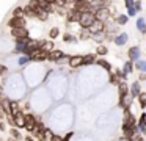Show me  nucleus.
Masks as SVG:
<instances>
[{"label": "nucleus", "mask_w": 146, "mask_h": 141, "mask_svg": "<svg viewBox=\"0 0 146 141\" xmlns=\"http://www.w3.org/2000/svg\"><path fill=\"white\" fill-rule=\"evenodd\" d=\"M94 13L93 11H85V13H80V19H79V24L82 25V28H88L91 25V22L94 21Z\"/></svg>", "instance_id": "nucleus-1"}, {"label": "nucleus", "mask_w": 146, "mask_h": 141, "mask_svg": "<svg viewBox=\"0 0 146 141\" xmlns=\"http://www.w3.org/2000/svg\"><path fill=\"white\" fill-rule=\"evenodd\" d=\"M94 17L99 19V21H102V22H107V19L111 17L110 8H108V6H101V8H98L94 11Z\"/></svg>", "instance_id": "nucleus-2"}, {"label": "nucleus", "mask_w": 146, "mask_h": 141, "mask_svg": "<svg viewBox=\"0 0 146 141\" xmlns=\"http://www.w3.org/2000/svg\"><path fill=\"white\" fill-rule=\"evenodd\" d=\"M25 25H27L25 16H13L8 21V27L10 28H19V27H25Z\"/></svg>", "instance_id": "nucleus-3"}, {"label": "nucleus", "mask_w": 146, "mask_h": 141, "mask_svg": "<svg viewBox=\"0 0 146 141\" xmlns=\"http://www.w3.org/2000/svg\"><path fill=\"white\" fill-rule=\"evenodd\" d=\"M76 11L79 13H85V11H91V5H90V0H76L72 6Z\"/></svg>", "instance_id": "nucleus-4"}, {"label": "nucleus", "mask_w": 146, "mask_h": 141, "mask_svg": "<svg viewBox=\"0 0 146 141\" xmlns=\"http://www.w3.org/2000/svg\"><path fill=\"white\" fill-rule=\"evenodd\" d=\"M90 33H101V31H105V22L99 21V19H94V21L91 22V25L88 27Z\"/></svg>", "instance_id": "nucleus-5"}, {"label": "nucleus", "mask_w": 146, "mask_h": 141, "mask_svg": "<svg viewBox=\"0 0 146 141\" xmlns=\"http://www.w3.org/2000/svg\"><path fill=\"white\" fill-rule=\"evenodd\" d=\"M24 119H25V121H24V128H27L29 132H32L33 128L36 127V124L39 122L33 115H24Z\"/></svg>", "instance_id": "nucleus-6"}, {"label": "nucleus", "mask_w": 146, "mask_h": 141, "mask_svg": "<svg viewBox=\"0 0 146 141\" xmlns=\"http://www.w3.org/2000/svg\"><path fill=\"white\" fill-rule=\"evenodd\" d=\"M11 34L16 39H24V38H29V30L25 27H19V28H11Z\"/></svg>", "instance_id": "nucleus-7"}, {"label": "nucleus", "mask_w": 146, "mask_h": 141, "mask_svg": "<svg viewBox=\"0 0 146 141\" xmlns=\"http://www.w3.org/2000/svg\"><path fill=\"white\" fill-rule=\"evenodd\" d=\"M64 56V53L61 52V50H55V49H52L50 52L47 53V60H50V61H55V63H58L61 58Z\"/></svg>", "instance_id": "nucleus-8"}, {"label": "nucleus", "mask_w": 146, "mask_h": 141, "mask_svg": "<svg viewBox=\"0 0 146 141\" xmlns=\"http://www.w3.org/2000/svg\"><path fill=\"white\" fill-rule=\"evenodd\" d=\"M82 60H83L82 55H74V56H71V58L68 60V63H69V68L76 69V68H79V66H82Z\"/></svg>", "instance_id": "nucleus-9"}, {"label": "nucleus", "mask_w": 146, "mask_h": 141, "mask_svg": "<svg viewBox=\"0 0 146 141\" xmlns=\"http://www.w3.org/2000/svg\"><path fill=\"white\" fill-rule=\"evenodd\" d=\"M140 56H141V52H140V47L135 46V47H130L129 49V58L130 61H137V60H140Z\"/></svg>", "instance_id": "nucleus-10"}, {"label": "nucleus", "mask_w": 146, "mask_h": 141, "mask_svg": "<svg viewBox=\"0 0 146 141\" xmlns=\"http://www.w3.org/2000/svg\"><path fill=\"white\" fill-rule=\"evenodd\" d=\"M132 99H133V97L130 96L129 93H127L126 96L119 97V107H121V108H129L130 103H132Z\"/></svg>", "instance_id": "nucleus-11"}, {"label": "nucleus", "mask_w": 146, "mask_h": 141, "mask_svg": "<svg viewBox=\"0 0 146 141\" xmlns=\"http://www.w3.org/2000/svg\"><path fill=\"white\" fill-rule=\"evenodd\" d=\"M66 17H68V22H79V19H80V13L79 11H76V9H69L68 11V14H66Z\"/></svg>", "instance_id": "nucleus-12"}, {"label": "nucleus", "mask_w": 146, "mask_h": 141, "mask_svg": "<svg viewBox=\"0 0 146 141\" xmlns=\"http://www.w3.org/2000/svg\"><path fill=\"white\" fill-rule=\"evenodd\" d=\"M118 93H119V97L126 96V94L129 93V86H127L126 80H123V81H119V83H118Z\"/></svg>", "instance_id": "nucleus-13"}, {"label": "nucleus", "mask_w": 146, "mask_h": 141, "mask_svg": "<svg viewBox=\"0 0 146 141\" xmlns=\"http://www.w3.org/2000/svg\"><path fill=\"white\" fill-rule=\"evenodd\" d=\"M137 127H138V132H140V133H145V132H146V115H145V113L141 115V118H140L138 125H137Z\"/></svg>", "instance_id": "nucleus-14"}, {"label": "nucleus", "mask_w": 146, "mask_h": 141, "mask_svg": "<svg viewBox=\"0 0 146 141\" xmlns=\"http://www.w3.org/2000/svg\"><path fill=\"white\" fill-rule=\"evenodd\" d=\"M96 61V55H85L83 56V60H82V66H90V64H93V63Z\"/></svg>", "instance_id": "nucleus-15"}, {"label": "nucleus", "mask_w": 146, "mask_h": 141, "mask_svg": "<svg viewBox=\"0 0 146 141\" xmlns=\"http://www.w3.org/2000/svg\"><path fill=\"white\" fill-rule=\"evenodd\" d=\"M126 42H127V34L126 33H123V34L115 38V44H116V46H124Z\"/></svg>", "instance_id": "nucleus-16"}, {"label": "nucleus", "mask_w": 146, "mask_h": 141, "mask_svg": "<svg viewBox=\"0 0 146 141\" xmlns=\"http://www.w3.org/2000/svg\"><path fill=\"white\" fill-rule=\"evenodd\" d=\"M138 93H140V81H133V85L130 86V91H129V94H130L132 97H135Z\"/></svg>", "instance_id": "nucleus-17"}, {"label": "nucleus", "mask_w": 146, "mask_h": 141, "mask_svg": "<svg viewBox=\"0 0 146 141\" xmlns=\"http://www.w3.org/2000/svg\"><path fill=\"white\" fill-rule=\"evenodd\" d=\"M123 122H135V118H133V115L130 113L129 108H124V121Z\"/></svg>", "instance_id": "nucleus-18"}, {"label": "nucleus", "mask_w": 146, "mask_h": 141, "mask_svg": "<svg viewBox=\"0 0 146 141\" xmlns=\"http://www.w3.org/2000/svg\"><path fill=\"white\" fill-rule=\"evenodd\" d=\"M137 28H138L141 33H145V31H146V24H145V19H143V17L137 19Z\"/></svg>", "instance_id": "nucleus-19"}, {"label": "nucleus", "mask_w": 146, "mask_h": 141, "mask_svg": "<svg viewBox=\"0 0 146 141\" xmlns=\"http://www.w3.org/2000/svg\"><path fill=\"white\" fill-rule=\"evenodd\" d=\"M79 38H80L82 41H85V39H90V38H91V33H90V30H88V28H82V31H80Z\"/></svg>", "instance_id": "nucleus-20"}, {"label": "nucleus", "mask_w": 146, "mask_h": 141, "mask_svg": "<svg viewBox=\"0 0 146 141\" xmlns=\"http://www.w3.org/2000/svg\"><path fill=\"white\" fill-rule=\"evenodd\" d=\"M127 19H129V16H126V14L116 16V25H124V24H127Z\"/></svg>", "instance_id": "nucleus-21"}, {"label": "nucleus", "mask_w": 146, "mask_h": 141, "mask_svg": "<svg viewBox=\"0 0 146 141\" xmlns=\"http://www.w3.org/2000/svg\"><path fill=\"white\" fill-rule=\"evenodd\" d=\"M137 96H138V102H140V107H141V108H145V107H146V94L140 91V93L137 94Z\"/></svg>", "instance_id": "nucleus-22"}, {"label": "nucleus", "mask_w": 146, "mask_h": 141, "mask_svg": "<svg viewBox=\"0 0 146 141\" xmlns=\"http://www.w3.org/2000/svg\"><path fill=\"white\" fill-rule=\"evenodd\" d=\"M133 63H135V68L138 69V71H141V72L146 71V63L143 61V60H137V61H133Z\"/></svg>", "instance_id": "nucleus-23"}, {"label": "nucleus", "mask_w": 146, "mask_h": 141, "mask_svg": "<svg viewBox=\"0 0 146 141\" xmlns=\"http://www.w3.org/2000/svg\"><path fill=\"white\" fill-rule=\"evenodd\" d=\"M96 53H98L99 56H104V55H107V53H108V49L101 44V46H98V49H96Z\"/></svg>", "instance_id": "nucleus-24"}, {"label": "nucleus", "mask_w": 146, "mask_h": 141, "mask_svg": "<svg viewBox=\"0 0 146 141\" xmlns=\"http://www.w3.org/2000/svg\"><path fill=\"white\" fill-rule=\"evenodd\" d=\"M132 71H133V63H132V61H127L126 64H124L123 72H124V74H130Z\"/></svg>", "instance_id": "nucleus-25"}, {"label": "nucleus", "mask_w": 146, "mask_h": 141, "mask_svg": "<svg viewBox=\"0 0 146 141\" xmlns=\"http://www.w3.org/2000/svg\"><path fill=\"white\" fill-rule=\"evenodd\" d=\"M96 63H98L99 66H102V68H104V69H107V71H110V69H111L110 63H107V61H105V60H98V61H96Z\"/></svg>", "instance_id": "nucleus-26"}, {"label": "nucleus", "mask_w": 146, "mask_h": 141, "mask_svg": "<svg viewBox=\"0 0 146 141\" xmlns=\"http://www.w3.org/2000/svg\"><path fill=\"white\" fill-rule=\"evenodd\" d=\"M58 34H60V30H58V27H54L50 31H49V36H50V39H55Z\"/></svg>", "instance_id": "nucleus-27"}, {"label": "nucleus", "mask_w": 146, "mask_h": 141, "mask_svg": "<svg viewBox=\"0 0 146 141\" xmlns=\"http://www.w3.org/2000/svg\"><path fill=\"white\" fill-rule=\"evenodd\" d=\"M63 39L64 41H66V42H76V38H74L72 36V34H71V33H64V36H63Z\"/></svg>", "instance_id": "nucleus-28"}, {"label": "nucleus", "mask_w": 146, "mask_h": 141, "mask_svg": "<svg viewBox=\"0 0 146 141\" xmlns=\"http://www.w3.org/2000/svg\"><path fill=\"white\" fill-rule=\"evenodd\" d=\"M11 136L13 138H17V140H21V138H22V135H21V132L17 130V128H11Z\"/></svg>", "instance_id": "nucleus-29"}, {"label": "nucleus", "mask_w": 146, "mask_h": 141, "mask_svg": "<svg viewBox=\"0 0 146 141\" xmlns=\"http://www.w3.org/2000/svg\"><path fill=\"white\" fill-rule=\"evenodd\" d=\"M30 61V56L29 55H24V56H21L19 58V64L22 66V64H27V63Z\"/></svg>", "instance_id": "nucleus-30"}, {"label": "nucleus", "mask_w": 146, "mask_h": 141, "mask_svg": "<svg viewBox=\"0 0 146 141\" xmlns=\"http://www.w3.org/2000/svg\"><path fill=\"white\" fill-rule=\"evenodd\" d=\"M133 6H135L137 13L141 11V9H143V6H141V0H135V2H133Z\"/></svg>", "instance_id": "nucleus-31"}, {"label": "nucleus", "mask_w": 146, "mask_h": 141, "mask_svg": "<svg viewBox=\"0 0 146 141\" xmlns=\"http://www.w3.org/2000/svg\"><path fill=\"white\" fill-rule=\"evenodd\" d=\"M13 16H24V8H21V6H19V8H16L13 11Z\"/></svg>", "instance_id": "nucleus-32"}, {"label": "nucleus", "mask_w": 146, "mask_h": 141, "mask_svg": "<svg viewBox=\"0 0 146 141\" xmlns=\"http://www.w3.org/2000/svg\"><path fill=\"white\" fill-rule=\"evenodd\" d=\"M129 9V11H127V16H129V17H133V16L137 14V9L133 8V6H130V8H127Z\"/></svg>", "instance_id": "nucleus-33"}, {"label": "nucleus", "mask_w": 146, "mask_h": 141, "mask_svg": "<svg viewBox=\"0 0 146 141\" xmlns=\"http://www.w3.org/2000/svg\"><path fill=\"white\" fill-rule=\"evenodd\" d=\"M110 83H113V85H118V83H119V80H118V77H116L115 74L110 75Z\"/></svg>", "instance_id": "nucleus-34"}, {"label": "nucleus", "mask_w": 146, "mask_h": 141, "mask_svg": "<svg viewBox=\"0 0 146 141\" xmlns=\"http://www.w3.org/2000/svg\"><path fill=\"white\" fill-rule=\"evenodd\" d=\"M133 2H135V0H124V5H126V8L133 6Z\"/></svg>", "instance_id": "nucleus-35"}, {"label": "nucleus", "mask_w": 146, "mask_h": 141, "mask_svg": "<svg viewBox=\"0 0 146 141\" xmlns=\"http://www.w3.org/2000/svg\"><path fill=\"white\" fill-rule=\"evenodd\" d=\"M50 140H54V141H60V140H61V136H60V135H55V133H50Z\"/></svg>", "instance_id": "nucleus-36"}, {"label": "nucleus", "mask_w": 146, "mask_h": 141, "mask_svg": "<svg viewBox=\"0 0 146 141\" xmlns=\"http://www.w3.org/2000/svg\"><path fill=\"white\" fill-rule=\"evenodd\" d=\"M5 72H7V66H5V64H0V75H3Z\"/></svg>", "instance_id": "nucleus-37"}, {"label": "nucleus", "mask_w": 146, "mask_h": 141, "mask_svg": "<svg viewBox=\"0 0 146 141\" xmlns=\"http://www.w3.org/2000/svg\"><path fill=\"white\" fill-rule=\"evenodd\" d=\"M146 78V75H145V72H141V75H140V81H143Z\"/></svg>", "instance_id": "nucleus-38"}, {"label": "nucleus", "mask_w": 146, "mask_h": 141, "mask_svg": "<svg viewBox=\"0 0 146 141\" xmlns=\"http://www.w3.org/2000/svg\"><path fill=\"white\" fill-rule=\"evenodd\" d=\"M47 2H50V3H55V0H47Z\"/></svg>", "instance_id": "nucleus-39"}, {"label": "nucleus", "mask_w": 146, "mask_h": 141, "mask_svg": "<svg viewBox=\"0 0 146 141\" xmlns=\"http://www.w3.org/2000/svg\"><path fill=\"white\" fill-rule=\"evenodd\" d=\"M33 2H36V0H33Z\"/></svg>", "instance_id": "nucleus-40"}]
</instances>
